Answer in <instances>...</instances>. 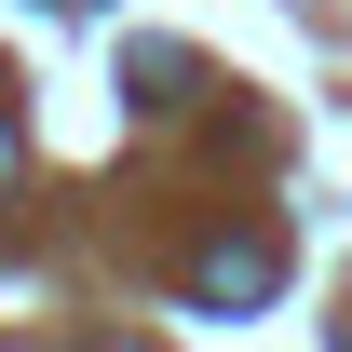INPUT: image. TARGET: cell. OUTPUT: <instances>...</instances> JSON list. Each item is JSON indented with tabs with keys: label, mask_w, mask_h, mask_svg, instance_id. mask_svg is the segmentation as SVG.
<instances>
[{
	"label": "cell",
	"mask_w": 352,
	"mask_h": 352,
	"mask_svg": "<svg viewBox=\"0 0 352 352\" xmlns=\"http://www.w3.org/2000/svg\"><path fill=\"white\" fill-rule=\"evenodd\" d=\"M0 176H14V122H0Z\"/></svg>",
	"instance_id": "3957f363"
},
{
	"label": "cell",
	"mask_w": 352,
	"mask_h": 352,
	"mask_svg": "<svg viewBox=\"0 0 352 352\" xmlns=\"http://www.w3.org/2000/svg\"><path fill=\"white\" fill-rule=\"evenodd\" d=\"M122 82L149 95V109H176V82H190V54H176V41H135V54H122Z\"/></svg>",
	"instance_id": "7a4b0ae2"
},
{
	"label": "cell",
	"mask_w": 352,
	"mask_h": 352,
	"mask_svg": "<svg viewBox=\"0 0 352 352\" xmlns=\"http://www.w3.org/2000/svg\"><path fill=\"white\" fill-rule=\"evenodd\" d=\"M271 285H285V244H271V230H244V244H204V258H190V298H204V311H244V298H271Z\"/></svg>",
	"instance_id": "6da1fadb"
},
{
	"label": "cell",
	"mask_w": 352,
	"mask_h": 352,
	"mask_svg": "<svg viewBox=\"0 0 352 352\" xmlns=\"http://www.w3.org/2000/svg\"><path fill=\"white\" fill-rule=\"evenodd\" d=\"M339 352H352V339H339Z\"/></svg>",
	"instance_id": "277c9868"
}]
</instances>
